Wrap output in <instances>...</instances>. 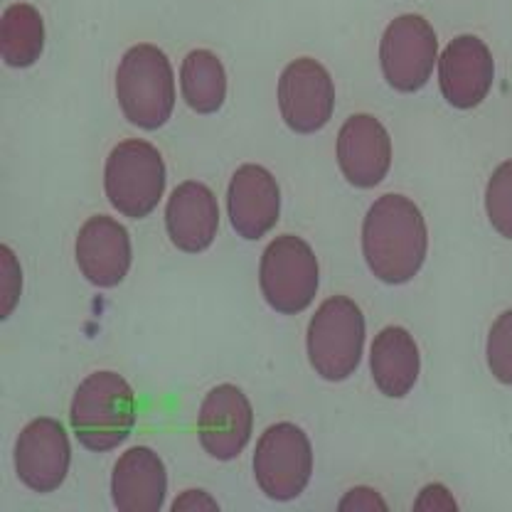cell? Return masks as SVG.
I'll use <instances>...</instances> for the list:
<instances>
[{
	"label": "cell",
	"instance_id": "d6986e66",
	"mask_svg": "<svg viewBox=\"0 0 512 512\" xmlns=\"http://www.w3.org/2000/svg\"><path fill=\"white\" fill-rule=\"evenodd\" d=\"M45 50V23L35 5L15 3L0 20V55L8 67H32Z\"/></svg>",
	"mask_w": 512,
	"mask_h": 512
},
{
	"label": "cell",
	"instance_id": "9c48e42d",
	"mask_svg": "<svg viewBox=\"0 0 512 512\" xmlns=\"http://www.w3.org/2000/svg\"><path fill=\"white\" fill-rule=\"evenodd\" d=\"M279 109L291 131H320L335 111V87L328 69L311 57L288 64L279 79Z\"/></svg>",
	"mask_w": 512,
	"mask_h": 512
},
{
	"label": "cell",
	"instance_id": "484cf974",
	"mask_svg": "<svg viewBox=\"0 0 512 512\" xmlns=\"http://www.w3.org/2000/svg\"><path fill=\"white\" fill-rule=\"evenodd\" d=\"M220 505L215 503V500L210 498V495L205 493V490H188V493H183V498H178L173 503V510H217Z\"/></svg>",
	"mask_w": 512,
	"mask_h": 512
},
{
	"label": "cell",
	"instance_id": "ac0fdd59",
	"mask_svg": "<svg viewBox=\"0 0 512 512\" xmlns=\"http://www.w3.org/2000/svg\"><path fill=\"white\" fill-rule=\"evenodd\" d=\"M372 380L384 397L402 399L419 380L421 357L409 330L399 325H387L372 343L370 352Z\"/></svg>",
	"mask_w": 512,
	"mask_h": 512
},
{
	"label": "cell",
	"instance_id": "8fae6325",
	"mask_svg": "<svg viewBox=\"0 0 512 512\" xmlns=\"http://www.w3.org/2000/svg\"><path fill=\"white\" fill-rule=\"evenodd\" d=\"M254 431V409L234 384H220L205 397L197 416L200 444L217 461H232L244 451Z\"/></svg>",
	"mask_w": 512,
	"mask_h": 512
},
{
	"label": "cell",
	"instance_id": "7a4b0ae2",
	"mask_svg": "<svg viewBox=\"0 0 512 512\" xmlns=\"http://www.w3.org/2000/svg\"><path fill=\"white\" fill-rule=\"evenodd\" d=\"M138 404L131 384L116 372H94L77 387L69 409V424L84 448L111 451L131 436Z\"/></svg>",
	"mask_w": 512,
	"mask_h": 512
},
{
	"label": "cell",
	"instance_id": "6da1fadb",
	"mask_svg": "<svg viewBox=\"0 0 512 512\" xmlns=\"http://www.w3.org/2000/svg\"><path fill=\"white\" fill-rule=\"evenodd\" d=\"M362 252L384 284L412 281L429 252V229L419 207L404 195H382L362 222Z\"/></svg>",
	"mask_w": 512,
	"mask_h": 512
},
{
	"label": "cell",
	"instance_id": "d4e9b609",
	"mask_svg": "<svg viewBox=\"0 0 512 512\" xmlns=\"http://www.w3.org/2000/svg\"><path fill=\"white\" fill-rule=\"evenodd\" d=\"M340 510H387V503L370 488H352L343 500Z\"/></svg>",
	"mask_w": 512,
	"mask_h": 512
},
{
	"label": "cell",
	"instance_id": "603a6c76",
	"mask_svg": "<svg viewBox=\"0 0 512 512\" xmlns=\"http://www.w3.org/2000/svg\"><path fill=\"white\" fill-rule=\"evenodd\" d=\"M0 266H3V318H8L18 303L23 274H20L18 259L10 252V247H0Z\"/></svg>",
	"mask_w": 512,
	"mask_h": 512
},
{
	"label": "cell",
	"instance_id": "5b68a950",
	"mask_svg": "<svg viewBox=\"0 0 512 512\" xmlns=\"http://www.w3.org/2000/svg\"><path fill=\"white\" fill-rule=\"evenodd\" d=\"M106 197L124 217L143 220L165 192V163L148 141H124L106 158Z\"/></svg>",
	"mask_w": 512,
	"mask_h": 512
},
{
	"label": "cell",
	"instance_id": "ffe728a7",
	"mask_svg": "<svg viewBox=\"0 0 512 512\" xmlns=\"http://www.w3.org/2000/svg\"><path fill=\"white\" fill-rule=\"evenodd\" d=\"M183 99L197 114H215L227 99V74L215 52L192 50L180 67Z\"/></svg>",
	"mask_w": 512,
	"mask_h": 512
},
{
	"label": "cell",
	"instance_id": "52a82bcc",
	"mask_svg": "<svg viewBox=\"0 0 512 512\" xmlns=\"http://www.w3.org/2000/svg\"><path fill=\"white\" fill-rule=\"evenodd\" d=\"M313 476V446L306 431L291 421L269 426L256 441L254 478L271 500L298 498Z\"/></svg>",
	"mask_w": 512,
	"mask_h": 512
},
{
	"label": "cell",
	"instance_id": "2e32d148",
	"mask_svg": "<svg viewBox=\"0 0 512 512\" xmlns=\"http://www.w3.org/2000/svg\"><path fill=\"white\" fill-rule=\"evenodd\" d=\"M168 237L180 252L200 254L215 242L220 229V205L207 185L188 180L178 185L165 207Z\"/></svg>",
	"mask_w": 512,
	"mask_h": 512
},
{
	"label": "cell",
	"instance_id": "e0dca14e",
	"mask_svg": "<svg viewBox=\"0 0 512 512\" xmlns=\"http://www.w3.org/2000/svg\"><path fill=\"white\" fill-rule=\"evenodd\" d=\"M168 493V473L163 458L148 446L128 448L116 461L111 495L121 512H158Z\"/></svg>",
	"mask_w": 512,
	"mask_h": 512
},
{
	"label": "cell",
	"instance_id": "7402d4cb",
	"mask_svg": "<svg viewBox=\"0 0 512 512\" xmlns=\"http://www.w3.org/2000/svg\"><path fill=\"white\" fill-rule=\"evenodd\" d=\"M488 367L495 380L512 384V311H505L490 328Z\"/></svg>",
	"mask_w": 512,
	"mask_h": 512
},
{
	"label": "cell",
	"instance_id": "8992f818",
	"mask_svg": "<svg viewBox=\"0 0 512 512\" xmlns=\"http://www.w3.org/2000/svg\"><path fill=\"white\" fill-rule=\"evenodd\" d=\"M318 284V259L306 239L284 234L261 254L259 286L274 311L284 316L303 313L316 298Z\"/></svg>",
	"mask_w": 512,
	"mask_h": 512
},
{
	"label": "cell",
	"instance_id": "277c9868",
	"mask_svg": "<svg viewBox=\"0 0 512 512\" xmlns=\"http://www.w3.org/2000/svg\"><path fill=\"white\" fill-rule=\"evenodd\" d=\"M365 348V316L348 296H333L320 303L308 325V360L316 375L328 382H343L355 375Z\"/></svg>",
	"mask_w": 512,
	"mask_h": 512
},
{
	"label": "cell",
	"instance_id": "ba28073f",
	"mask_svg": "<svg viewBox=\"0 0 512 512\" xmlns=\"http://www.w3.org/2000/svg\"><path fill=\"white\" fill-rule=\"evenodd\" d=\"M439 62L436 32L421 15H399L387 25L380 42V64L392 89L404 94L419 92Z\"/></svg>",
	"mask_w": 512,
	"mask_h": 512
},
{
	"label": "cell",
	"instance_id": "3957f363",
	"mask_svg": "<svg viewBox=\"0 0 512 512\" xmlns=\"http://www.w3.org/2000/svg\"><path fill=\"white\" fill-rule=\"evenodd\" d=\"M116 96L133 126H163L175 109V77L165 52L156 45L131 47L116 72Z\"/></svg>",
	"mask_w": 512,
	"mask_h": 512
},
{
	"label": "cell",
	"instance_id": "44dd1931",
	"mask_svg": "<svg viewBox=\"0 0 512 512\" xmlns=\"http://www.w3.org/2000/svg\"><path fill=\"white\" fill-rule=\"evenodd\" d=\"M485 212L493 229L512 239V160L498 165L485 190Z\"/></svg>",
	"mask_w": 512,
	"mask_h": 512
},
{
	"label": "cell",
	"instance_id": "4fadbf2b",
	"mask_svg": "<svg viewBox=\"0 0 512 512\" xmlns=\"http://www.w3.org/2000/svg\"><path fill=\"white\" fill-rule=\"evenodd\" d=\"M338 165L350 185L375 188L392 165V138L375 116L355 114L338 133Z\"/></svg>",
	"mask_w": 512,
	"mask_h": 512
},
{
	"label": "cell",
	"instance_id": "30bf717a",
	"mask_svg": "<svg viewBox=\"0 0 512 512\" xmlns=\"http://www.w3.org/2000/svg\"><path fill=\"white\" fill-rule=\"evenodd\" d=\"M72 463V446L64 426L50 416L32 419L15 444V471L35 493H52L64 483Z\"/></svg>",
	"mask_w": 512,
	"mask_h": 512
},
{
	"label": "cell",
	"instance_id": "9a60e30c",
	"mask_svg": "<svg viewBox=\"0 0 512 512\" xmlns=\"http://www.w3.org/2000/svg\"><path fill=\"white\" fill-rule=\"evenodd\" d=\"M232 227L239 237L261 239L279 222L281 190L274 175L261 165L247 163L237 168L227 190Z\"/></svg>",
	"mask_w": 512,
	"mask_h": 512
},
{
	"label": "cell",
	"instance_id": "7c38bea8",
	"mask_svg": "<svg viewBox=\"0 0 512 512\" xmlns=\"http://www.w3.org/2000/svg\"><path fill=\"white\" fill-rule=\"evenodd\" d=\"M495 62L488 45L476 35H461L448 42L439 57L441 94L456 109H473L493 89Z\"/></svg>",
	"mask_w": 512,
	"mask_h": 512
},
{
	"label": "cell",
	"instance_id": "5bb4252c",
	"mask_svg": "<svg viewBox=\"0 0 512 512\" xmlns=\"http://www.w3.org/2000/svg\"><path fill=\"white\" fill-rule=\"evenodd\" d=\"M133 249L124 224L114 217L96 215L79 229L77 264L89 284L99 288L119 286L131 269Z\"/></svg>",
	"mask_w": 512,
	"mask_h": 512
},
{
	"label": "cell",
	"instance_id": "cb8c5ba5",
	"mask_svg": "<svg viewBox=\"0 0 512 512\" xmlns=\"http://www.w3.org/2000/svg\"><path fill=\"white\" fill-rule=\"evenodd\" d=\"M414 508L416 510H456L458 505L444 485H426V488L421 490L419 500L414 503Z\"/></svg>",
	"mask_w": 512,
	"mask_h": 512
}]
</instances>
